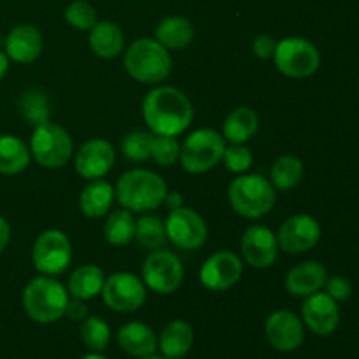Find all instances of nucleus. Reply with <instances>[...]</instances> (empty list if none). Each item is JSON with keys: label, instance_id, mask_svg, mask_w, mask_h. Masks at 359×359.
<instances>
[{"label": "nucleus", "instance_id": "nucleus-1", "mask_svg": "<svg viewBox=\"0 0 359 359\" xmlns=\"http://www.w3.org/2000/svg\"><path fill=\"white\" fill-rule=\"evenodd\" d=\"M142 118L153 135L177 137L189 128L195 109L188 95L174 86H156L144 97Z\"/></svg>", "mask_w": 359, "mask_h": 359}, {"label": "nucleus", "instance_id": "nucleus-2", "mask_svg": "<svg viewBox=\"0 0 359 359\" xmlns=\"http://www.w3.org/2000/svg\"><path fill=\"white\" fill-rule=\"evenodd\" d=\"M116 200L130 212H151L160 209L167 198L168 186L161 175L147 168H132L118 179Z\"/></svg>", "mask_w": 359, "mask_h": 359}, {"label": "nucleus", "instance_id": "nucleus-3", "mask_svg": "<svg viewBox=\"0 0 359 359\" xmlns=\"http://www.w3.org/2000/svg\"><path fill=\"white\" fill-rule=\"evenodd\" d=\"M23 309L32 321L49 325L65 316L70 294L58 279L41 276L32 279L23 290Z\"/></svg>", "mask_w": 359, "mask_h": 359}, {"label": "nucleus", "instance_id": "nucleus-4", "mask_svg": "<svg viewBox=\"0 0 359 359\" xmlns=\"http://www.w3.org/2000/svg\"><path fill=\"white\" fill-rule=\"evenodd\" d=\"M125 69L132 79L142 84H160L170 76L172 56L156 39L142 37L126 48Z\"/></svg>", "mask_w": 359, "mask_h": 359}, {"label": "nucleus", "instance_id": "nucleus-5", "mask_svg": "<svg viewBox=\"0 0 359 359\" xmlns=\"http://www.w3.org/2000/svg\"><path fill=\"white\" fill-rule=\"evenodd\" d=\"M277 189L270 179L259 174H242L233 179L228 188V202L231 209L248 219H259L273 209Z\"/></svg>", "mask_w": 359, "mask_h": 359}, {"label": "nucleus", "instance_id": "nucleus-6", "mask_svg": "<svg viewBox=\"0 0 359 359\" xmlns=\"http://www.w3.org/2000/svg\"><path fill=\"white\" fill-rule=\"evenodd\" d=\"M226 140L217 130L198 128L181 144V167L189 174H205L223 160Z\"/></svg>", "mask_w": 359, "mask_h": 359}, {"label": "nucleus", "instance_id": "nucleus-7", "mask_svg": "<svg viewBox=\"0 0 359 359\" xmlns=\"http://www.w3.org/2000/svg\"><path fill=\"white\" fill-rule=\"evenodd\" d=\"M28 147L32 158L44 168H62L74 154L70 133L53 121L34 126Z\"/></svg>", "mask_w": 359, "mask_h": 359}, {"label": "nucleus", "instance_id": "nucleus-8", "mask_svg": "<svg viewBox=\"0 0 359 359\" xmlns=\"http://www.w3.org/2000/svg\"><path fill=\"white\" fill-rule=\"evenodd\" d=\"M272 60L277 70L291 79L314 76L321 67V53L304 37H286L277 42Z\"/></svg>", "mask_w": 359, "mask_h": 359}, {"label": "nucleus", "instance_id": "nucleus-9", "mask_svg": "<svg viewBox=\"0 0 359 359\" xmlns=\"http://www.w3.org/2000/svg\"><path fill=\"white\" fill-rule=\"evenodd\" d=\"M72 262V244L65 231L58 228L44 230L34 242L32 263L41 276H62Z\"/></svg>", "mask_w": 359, "mask_h": 359}, {"label": "nucleus", "instance_id": "nucleus-10", "mask_svg": "<svg viewBox=\"0 0 359 359\" xmlns=\"http://www.w3.org/2000/svg\"><path fill=\"white\" fill-rule=\"evenodd\" d=\"M142 280L147 290L158 294H172L184 280V265L177 255L167 249L151 251L142 263Z\"/></svg>", "mask_w": 359, "mask_h": 359}, {"label": "nucleus", "instance_id": "nucleus-11", "mask_svg": "<svg viewBox=\"0 0 359 359\" xmlns=\"http://www.w3.org/2000/svg\"><path fill=\"white\" fill-rule=\"evenodd\" d=\"M102 300L114 312H135L146 304L147 287L132 272H114L105 277Z\"/></svg>", "mask_w": 359, "mask_h": 359}, {"label": "nucleus", "instance_id": "nucleus-12", "mask_svg": "<svg viewBox=\"0 0 359 359\" xmlns=\"http://www.w3.org/2000/svg\"><path fill=\"white\" fill-rule=\"evenodd\" d=\"M165 230H167L168 241L175 248L184 249V251H196L205 244L209 237L205 219L196 210L184 205L170 210L165 219Z\"/></svg>", "mask_w": 359, "mask_h": 359}, {"label": "nucleus", "instance_id": "nucleus-13", "mask_svg": "<svg viewBox=\"0 0 359 359\" xmlns=\"http://www.w3.org/2000/svg\"><path fill=\"white\" fill-rule=\"evenodd\" d=\"M321 241V224L311 214H294L279 228V251L287 255H304L314 249Z\"/></svg>", "mask_w": 359, "mask_h": 359}, {"label": "nucleus", "instance_id": "nucleus-14", "mask_svg": "<svg viewBox=\"0 0 359 359\" xmlns=\"http://www.w3.org/2000/svg\"><path fill=\"white\" fill-rule=\"evenodd\" d=\"M244 273V263L235 252L217 251L210 255L200 266L198 279L209 291H228L241 280Z\"/></svg>", "mask_w": 359, "mask_h": 359}, {"label": "nucleus", "instance_id": "nucleus-15", "mask_svg": "<svg viewBox=\"0 0 359 359\" xmlns=\"http://www.w3.org/2000/svg\"><path fill=\"white\" fill-rule=\"evenodd\" d=\"M241 249L244 262L252 269H269L279 256L277 235L263 224H251L245 228L241 238Z\"/></svg>", "mask_w": 359, "mask_h": 359}, {"label": "nucleus", "instance_id": "nucleus-16", "mask_svg": "<svg viewBox=\"0 0 359 359\" xmlns=\"http://www.w3.org/2000/svg\"><path fill=\"white\" fill-rule=\"evenodd\" d=\"M116 161V151L109 140L90 139L76 151L74 168L86 181L102 179L111 172Z\"/></svg>", "mask_w": 359, "mask_h": 359}, {"label": "nucleus", "instance_id": "nucleus-17", "mask_svg": "<svg viewBox=\"0 0 359 359\" xmlns=\"http://www.w3.org/2000/svg\"><path fill=\"white\" fill-rule=\"evenodd\" d=\"M265 335L273 349L280 353H293L304 344V321L290 311H276L266 319Z\"/></svg>", "mask_w": 359, "mask_h": 359}, {"label": "nucleus", "instance_id": "nucleus-18", "mask_svg": "<svg viewBox=\"0 0 359 359\" xmlns=\"http://www.w3.org/2000/svg\"><path fill=\"white\" fill-rule=\"evenodd\" d=\"M302 319H304L305 326L316 335H332L339 328L340 323L339 304L325 291H318L305 298L304 305H302Z\"/></svg>", "mask_w": 359, "mask_h": 359}, {"label": "nucleus", "instance_id": "nucleus-19", "mask_svg": "<svg viewBox=\"0 0 359 359\" xmlns=\"http://www.w3.org/2000/svg\"><path fill=\"white\" fill-rule=\"evenodd\" d=\"M44 41L42 34L34 25H18L7 34L4 42V53L11 62L32 63L41 56Z\"/></svg>", "mask_w": 359, "mask_h": 359}, {"label": "nucleus", "instance_id": "nucleus-20", "mask_svg": "<svg viewBox=\"0 0 359 359\" xmlns=\"http://www.w3.org/2000/svg\"><path fill=\"white\" fill-rule=\"evenodd\" d=\"M328 279V270L323 263L309 259V262L298 263L287 272L286 276V290L287 293L298 298H307L311 294L318 293L325 287Z\"/></svg>", "mask_w": 359, "mask_h": 359}, {"label": "nucleus", "instance_id": "nucleus-21", "mask_svg": "<svg viewBox=\"0 0 359 359\" xmlns=\"http://www.w3.org/2000/svg\"><path fill=\"white\" fill-rule=\"evenodd\" d=\"M116 200L114 186L102 179H93L83 188L79 196V209L90 219H98L111 212Z\"/></svg>", "mask_w": 359, "mask_h": 359}, {"label": "nucleus", "instance_id": "nucleus-22", "mask_svg": "<svg viewBox=\"0 0 359 359\" xmlns=\"http://www.w3.org/2000/svg\"><path fill=\"white\" fill-rule=\"evenodd\" d=\"M118 344L133 358H147L158 349V339L153 330L140 321L126 323L118 332Z\"/></svg>", "mask_w": 359, "mask_h": 359}, {"label": "nucleus", "instance_id": "nucleus-23", "mask_svg": "<svg viewBox=\"0 0 359 359\" xmlns=\"http://www.w3.org/2000/svg\"><path fill=\"white\" fill-rule=\"evenodd\" d=\"M88 42L95 55L105 60H112L121 55L125 49V34L114 21H97L90 30Z\"/></svg>", "mask_w": 359, "mask_h": 359}, {"label": "nucleus", "instance_id": "nucleus-24", "mask_svg": "<svg viewBox=\"0 0 359 359\" xmlns=\"http://www.w3.org/2000/svg\"><path fill=\"white\" fill-rule=\"evenodd\" d=\"M193 344H195V332H193L191 325L182 319L168 323L158 339V347H160L161 354L168 359L184 358L191 351Z\"/></svg>", "mask_w": 359, "mask_h": 359}, {"label": "nucleus", "instance_id": "nucleus-25", "mask_svg": "<svg viewBox=\"0 0 359 359\" xmlns=\"http://www.w3.org/2000/svg\"><path fill=\"white\" fill-rule=\"evenodd\" d=\"M105 283V273L100 266L93 263L81 265L70 273L69 283H67V291L72 298L88 302L102 293V287Z\"/></svg>", "mask_w": 359, "mask_h": 359}, {"label": "nucleus", "instance_id": "nucleus-26", "mask_svg": "<svg viewBox=\"0 0 359 359\" xmlns=\"http://www.w3.org/2000/svg\"><path fill=\"white\" fill-rule=\"evenodd\" d=\"M258 126L259 121L255 109L242 105V107L233 109V111L226 116V119H224L223 123V132H221V135H223L224 140L230 144H245L256 135Z\"/></svg>", "mask_w": 359, "mask_h": 359}, {"label": "nucleus", "instance_id": "nucleus-27", "mask_svg": "<svg viewBox=\"0 0 359 359\" xmlns=\"http://www.w3.org/2000/svg\"><path fill=\"white\" fill-rule=\"evenodd\" d=\"M154 39L161 46L170 49H184L195 39V28L191 21L184 16H167L156 25Z\"/></svg>", "mask_w": 359, "mask_h": 359}, {"label": "nucleus", "instance_id": "nucleus-28", "mask_svg": "<svg viewBox=\"0 0 359 359\" xmlns=\"http://www.w3.org/2000/svg\"><path fill=\"white\" fill-rule=\"evenodd\" d=\"M30 147L20 137L4 133L0 135V174L16 175L30 165Z\"/></svg>", "mask_w": 359, "mask_h": 359}, {"label": "nucleus", "instance_id": "nucleus-29", "mask_svg": "<svg viewBox=\"0 0 359 359\" xmlns=\"http://www.w3.org/2000/svg\"><path fill=\"white\" fill-rule=\"evenodd\" d=\"M135 226L137 221L133 212L126 209H116L109 212L107 219L104 223L105 241L116 248H123L135 241Z\"/></svg>", "mask_w": 359, "mask_h": 359}, {"label": "nucleus", "instance_id": "nucleus-30", "mask_svg": "<svg viewBox=\"0 0 359 359\" xmlns=\"http://www.w3.org/2000/svg\"><path fill=\"white\" fill-rule=\"evenodd\" d=\"M304 161L294 154H283L270 168V182L279 191H290L297 188L304 179Z\"/></svg>", "mask_w": 359, "mask_h": 359}, {"label": "nucleus", "instance_id": "nucleus-31", "mask_svg": "<svg viewBox=\"0 0 359 359\" xmlns=\"http://www.w3.org/2000/svg\"><path fill=\"white\" fill-rule=\"evenodd\" d=\"M135 241L142 248L149 249V251L163 249L165 244L168 242L167 230H165V221L160 216H154V214H144V216H140L137 219Z\"/></svg>", "mask_w": 359, "mask_h": 359}, {"label": "nucleus", "instance_id": "nucleus-32", "mask_svg": "<svg viewBox=\"0 0 359 359\" xmlns=\"http://www.w3.org/2000/svg\"><path fill=\"white\" fill-rule=\"evenodd\" d=\"M81 339L93 353H102L111 340V328L102 318L91 316L81 321Z\"/></svg>", "mask_w": 359, "mask_h": 359}, {"label": "nucleus", "instance_id": "nucleus-33", "mask_svg": "<svg viewBox=\"0 0 359 359\" xmlns=\"http://www.w3.org/2000/svg\"><path fill=\"white\" fill-rule=\"evenodd\" d=\"M20 109L23 118L27 119L30 125L37 126L42 123L49 121V105L48 98L42 91L39 90H28L25 91L23 97L20 100Z\"/></svg>", "mask_w": 359, "mask_h": 359}, {"label": "nucleus", "instance_id": "nucleus-34", "mask_svg": "<svg viewBox=\"0 0 359 359\" xmlns=\"http://www.w3.org/2000/svg\"><path fill=\"white\" fill-rule=\"evenodd\" d=\"M151 142H153V133L133 130L123 139L121 153L125 154L126 160L133 163H142L151 158Z\"/></svg>", "mask_w": 359, "mask_h": 359}, {"label": "nucleus", "instance_id": "nucleus-35", "mask_svg": "<svg viewBox=\"0 0 359 359\" xmlns=\"http://www.w3.org/2000/svg\"><path fill=\"white\" fill-rule=\"evenodd\" d=\"M181 156V144L175 137L170 135H153L151 142V158L160 167H172Z\"/></svg>", "mask_w": 359, "mask_h": 359}, {"label": "nucleus", "instance_id": "nucleus-36", "mask_svg": "<svg viewBox=\"0 0 359 359\" xmlns=\"http://www.w3.org/2000/svg\"><path fill=\"white\" fill-rule=\"evenodd\" d=\"M65 20L76 30H91L97 23V11L86 0H74L67 6Z\"/></svg>", "mask_w": 359, "mask_h": 359}, {"label": "nucleus", "instance_id": "nucleus-37", "mask_svg": "<svg viewBox=\"0 0 359 359\" xmlns=\"http://www.w3.org/2000/svg\"><path fill=\"white\" fill-rule=\"evenodd\" d=\"M224 167L233 174H245L252 165V154L244 144H230L223 154Z\"/></svg>", "mask_w": 359, "mask_h": 359}, {"label": "nucleus", "instance_id": "nucleus-38", "mask_svg": "<svg viewBox=\"0 0 359 359\" xmlns=\"http://www.w3.org/2000/svg\"><path fill=\"white\" fill-rule=\"evenodd\" d=\"M325 293L332 297L337 304H340L353 297V284L344 276H328L325 283Z\"/></svg>", "mask_w": 359, "mask_h": 359}, {"label": "nucleus", "instance_id": "nucleus-39", "mask_svg": "<svg viewBox=\"0 0 359 359\" xmlns=\"http://www.w3.org/2000/svg\"><path fill=\"white\" fill-rule=\"evenodd\" d=\"M277 42L272 35L262 34L255 39V42H252V53H255L259 60H270L273 58Z\"/></svg>", "mask_w": 359, "mask_h": 359}, {"label": "nucleus", "instance_id": "nucleus-40", "mask_svg": "<svg viewBox=\"0 0 359 359\" xmlns=\"http://www.w3.org/2000/svg\"><path fill=\"white\" fill-rule=\"evenodd\" d=\"M65 316L70 321H83V319L88 318V307L84 305L83 300L72 298V300H69V304H67Z\"/></svg>", "mask_w": 359, "mask_h": 359}, {"label": "nucleus", "instance_id": "nucleus-41", "mask_svg": "<svg viewBox=\"0 0 359 359\" xmlns=\"http://www.w3.org/2000/svg\"><path fill=\"white\" fill-rule=\"evenodd\" d=\"M11 242V224L7 223L6 217L0 216V255L6 251Z\"/></svg>", "mask_w": 359, "mask_h": 359}, {"label": "nucleus", "instance_id": "nucleus-42", "mask_svg": "<svg viewBox=\"0 0 359 359\" xmlns=\"http://www.w3.org/2000/svg\"><path fill=\"white\" fill-rule=\"evenodd\" d=\"M165 205L170 210H175L184 205V198H182V195L179 191H168L167 198H165Z\"/></svg>", "mask_w": 359, "mask_h": 359}, {"label": "nucleus", "instance_id": "nucleus-43", "mask_svg": "<svg viewBox=\"0 0 359 359\" xmlns=\"http://www.w3.org/2000/svg\"><path fill=\"white\" fill-rule=\"evenodd\" d=\"M9 62L7 55L4 51H0V81L7 76V70H9Z\"/></svg>", "mask_w": 359, "mask_h": 359}, {"label": "nucleus", "instance_id": "nucleus-44", "mask_svg": "<svg viewBox=\"0 0 359 359\" xmlns=\"http://www.w3.org/2000/svg\"><path fill=\"white\" fill-rule=\"evenodd\" d=\"M83 359H109V358H105L104 354H98V353H91V354H86V356H84Z\"/></svg>", "mask_w": 359, "mask_h": 359}, {"label": "nucleus", "instance_id": "nucleus-45", "mask_svg": "<svg viewBox=\"0 0 359 359\" xmlns=\"http://www.w3.org/2000/svg\"><path fill=\"white\" fill-rule=\"evenodd\" d=\"M142 359H168V358H165V356H154V354H151V356L142 358Z\"/></svg>", "mask_w": 359, "mask_h": 359}]
</instances>
